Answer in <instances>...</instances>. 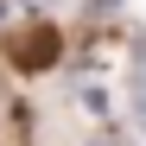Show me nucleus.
Listing matches in <instances>:
<instances>
[{
  "instance_id": "obj_1",
  "label": "nucleus",
  "mask_w": 146,
  "mask_h": 146,
  "mask_svg": "<svg viewBox=\"0 0 146 146\" xmlns=\"http://www.w3.org/2000/svg\"><path fill=\"white\" fill-rule=\"evenodd\" d=\"M13 64L19 70H51L57 64V26H26L13 38Z\"/></svg>"
}]
</instances>
